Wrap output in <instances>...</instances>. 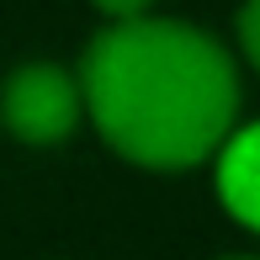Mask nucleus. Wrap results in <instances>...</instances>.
<instances>
[{"mask_svg":"<svg viewBox=\"0 0 260 260\" xmlns=\"http://www.w3.org/2000/svg\"><path fill=\"white\" fill-rule=\"evenodd\" d=\"M223 260H260V255H223Z\"/></svg>","mask_w":260,"mask_h":260,"instance_id":"nucleus-6","label":"nucleus"},{"mask_svg":"<svg viewBox=\"0 0 260 260\" xmlns=\"http://www.w3.org/2000/svg\"><path fill=\"white\" fill-rule=\"evenodd\" d=\"M218 175V202L234 212V223L260 234V122H239V133L212 159Z\"/></svg>","mask_w":260,"mask_h":260,"instance_id":"nucleus-3","label":"nucleus"},{"mask_svg":"<svg viewBox=\"0 0 260 260\" xmlns=\"http://www.w3.org/2000/svg\"><path fill=\"white\" fill-rule=\"evenodd\" d=\"M85 106V80L80 69H64L53 58H32V64L11 69L6 80V127L16 144L27 149H58L75 138Z\"/></svg>","mask_w":260,"mask_h":260,"instance_id":"nucleus-2","label":"nucleus"},{"mask_svg":"<svg viewBox=\"0 0 260 260\" xmlns=\"http://www.w3.org/2000/svg\"><path fill=\"white\" fill-rule=\"evenodd\" d=\"M80 80L90 127L138 170H197L239 133V69L229 48L191 21H106L85 43Z\"/></svg>","mask_w":260,"mask_h":260,"instance_id":"nucleus-1","label":"nucleus"},{"mask_svg":"<svg viewBox=\"0 0 260 260\" xmlns=\"http://www.w3.org/2000/svg\"><path fill=\"white\" fill-rule=\"evenodd\" d=\"M106 21H138V16H154V0H90Z\"/></svg>","mask_w":260,"mask_h":260,"instance_id":"nucleus-5","label":"nucleus"},{"mask_svg":"<svg viewBox=\"0 0 260 260\" xmlns=\"http://www.w3.org/2000/svg\"><path fill=\"white\" fill-rule=\"evenodd\" d=\"M239 48L260 69V0H244V6H239Z\"/></svg>","mask_w":260,"mask_h":260,"instance_id":"nucleus-4","label":"nucleus"}]
</instances>
